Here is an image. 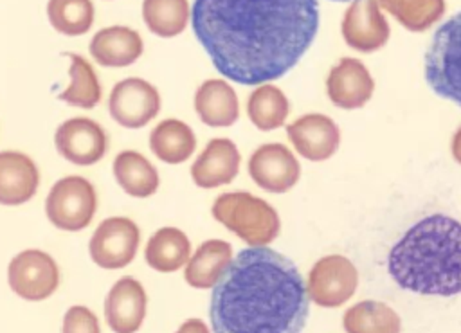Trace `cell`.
<instances>
[{"instance_id": "7", "label": "cell", "mask_w": 461, "mask_h": 333, "mask_svg": "<svg viewBox=\"0 0 461 333\" xmlns=\"http://www.w3.org/2000/svg\"><path fill=\"white\" fill-rule=\"evenodd\" d=\"M308 299L322 308H339L348 302L358 286L357 266L340 254L321 257L308 274Z\"/></svg>"}, {"instance_id": "20", "label": "cell", "mask_w": 461, "mask_h": 333, "mask_svg": "<svg viewBox=\"0 0 461 333\" xmlns=\"http://www.w3.org/2000/svg\"><path fill=\"white\" fill-rule=\"evenodd\" d=\"M88 50L101 67H128L140 58L144 43L137 31L112 25L94 34Z\"/></svg>"}, {"instance_id": "33", "label": "cell", "mask_w": 461, "mask_h": 333, "mask_svg": "<svg viewBox=\"0 0 461 333\" xmlns=\"http://www.w3.org/2000/svg\"><path fill=\"white\" fill-rule=\"evenodd\" d=\"M450 153L454 157V160L461 166V126L454 131L452 140H450Z\"/></svg>"}, {"instance_id": "10", "label": "cell", "mask_w": 461, "mask_h": 333, "mask_svg": "<svg viewBox=\"0 0 461 333\" xmlns=\"http://www.w3.org/2000/svg\"><path fill=\"white\" fill-rule=\"evenodd\" d=\"M108 110L117 124L137 130L153 121L160 112V94L146 79L126 77L112 88Z\"/></svg>"}, {"instance_id": "32", "label": "cell", "mask_w": 461, "mask_h": 333, "mask_svg": "<svg viewBox=\"0 0 461 333\" xmlns=\"http://www.w3.org/2000/svg\"><path fill=\"white\" fill-rule=\"evenodd\" d=\"M175 333H209V328L202 319H187Z\"/></svg>"}, {"instance_id": "25", "label": "cell", "mask_w": 461, "mask_h": 333, "mask_svg": "<svg viewBox=\"0 0 461 333\" xmlns=\"http://www.w3.org/2000/svg\"><path fill=\"white\" fill-rule=\"evenodd\" d=\"M290 113V101L285 92L272 85H258L247 99V115L250 122L261 131H272L281 128Z\"/></svg>"}, {"instance_id": "28", "label": "cell", "mask_w": 461, "mask_h": 333, "mask_svg": "<svg viewBox=\"0 0 461 333\" xmlns=\"http://www.w3.org/2000/svg\"><path fill=\"white\" fill-rule=\"evenodd\" d=\"M65 56L70 59V85L58 95V99L70 106L94 108L101 101V85L92 65L79 54L65 52Z\"/></svg>"}, {"instance_id": "26", "label": "cell", "mask_w": 461, "mask_h": 333, "mask_svg": "<svg viewBox=\"0 0 461 333\" xmlns=\"http://www.w3.org/2000/svg\"><path fill=\"white\" fill-rule=\"evenodd\" d=\"M348 333H400V315L385 302L360 301L348 308L342 317Z\"/></svg>"}, {"instance_id": "29", "label": "cell", "mask_w": 461, "mask_h": 333, "mask_svg": "<svg viewBox=\"0 0 461 333\" xmlns=\"http://www.w3.org/2000/svg\"><path fill=\"white\" fill-rule=\"evenodd\" d=\"M396 22L411 32H423L445 14V0H378Z\"/></svg>"}, {"instance_id": "31", "label": "cell", "mask_w": 461, "mask_h": 333, "mask_svg": "<svg viewBox=\"0 0 461 333\" xmlns=\"http://www.w3.org/2000/svg\"><path fill=\"white\" fill-rule=\"evenodd\" d=\"M61 333H101V328L95 313L86 306L77 304L67 310Z\"/></svg>"}, {"instance_id": "5", "label": "cell", "mask_w": 461, "mask_h": 333, "mask_svg": "<svg viewBox=\"0 0 461 333\" xmlns=\"http://www.w3.org/2000/svg\"><path fill=\"white\" fill-rule=\"evenodd\" d=\"M425 81L436 95L461 106V13L436 29L425 52Z\"/></svg>"}, {"instance_id": "9", "label": "cell", "mask_w": 461, "mask_h": 333, "mask_svg": "<svg viewBox=\"0 0 461 333\" xmlns=\"http://www.w3.org/2000/svg\"><path fill=\"white\" fill-rule=\"evenodd\" d=\"M11 290L25 301H43L59 284V268L43 250L27 248L16 254L7 268Z\"/></svg>"}, {"instance_id": "4", "label": "cell", "mask_w": 461, "mask_h": 333, "mask_svg": "<svg viewBox=\"0 0 461 333\" xmlns=\"http://www.w3.org/2000/svg\"><path fill=\"white\" fill-rule=\"evenodd\" d=\"M211 214L250 247H268L281 230L277 211L249 191L220 194L212 202Z\"/></svg>"}, {"instance_id": "19", "label": "cell", "mask_w": 461, "mask_h": 333, "mask_svg": "<svg viewBox=\"0 0 461 333\" xmlns=\"http://www.w3.org/2000/svg\"><path fill=\"white\" fill-rule=\"evenodd\" d=\"M194 112L211 128H227L240 119V101L230 83L205 79L194 92Z\"/></svg>"}, {"instance_id": "24", "label": "cell", "mask_w": 461, "mask_h": 333, "mask_svg": "<svg viewBox=\"0 0 461 333\" xmlns=\"http://www.w3.org/2000/svg\"><path fill=\"white\" fill-rule=\"evenodd\" d=\"M191 256L187 234L176 227L158 229L146 243L144 259L157 272H176Z\"/></svg>"}, {"instance_id": "6", "label": "cell", "mask_w": 461, "mask_h": 333, "mask_svg": "<svg viewBox=\"0 0 461 333\" xmlns=\"http://www.w3.org/2000/svg\"><path fill=\"white\" fill-rule=\"evenodd\" d=\"M97 209V196L94 185L77 175L58 180L45 200V212L49 221L68 232L85 229Z\"/></svg>"}, {"instance_id": "13", "label": "cell", "mask_w": 461, "mask_h": 333, "mask_svg": "<svg viewBox=\"0 0 461 333\" xmlns=\"http://www.w3.org/2000/svg\"><path fill=\"white\" fill-rule=\"evenodd\" d=\"M286 137L295 153L310 162L331 158L340 146V130L330 115L304 113L286 126Z\"/></svg>"}, {"instance_id": "11", "label": "cell", "mask_w": 461, "mask_h": 333, "mask_svg": "<svg viewBox=\"0 0 461 333\" xmlns=\"http://www.w3.org/2000/svg\"><path fill=\"white\" fill-rule=\"evenodd\" d=\"M247 171L258 187L274 194L290 191L301 178V164L295 153L281 142H267L256 148Z\"/></svg>"}, {"instance_id": "8", "label": "cell", "mask_w": 461, "mask_h": 333, "mask_svg": "<svg viewBox=\"0 0 461 333\" xmlns=\"http://www.w3.org/2000/svg\"><path fill=\"white\" fill-rule=\"evenodd\" d=\"M139 239L140 232L133 220L126 216L106 218L90 238V257L97 266L106 270L124 268L133 261Z\"/></svg>"}, {"instance_id": "15", "label": "cell", "mask_w": 461, "mask_h": 333, "mask_svg": "<svg viewBox=\"0 0 461 333\" xmlns=\"http://www.w3.org/2000/svg\"><path fill=\"white\" fill-rule=\"evenodd\" d=\"M373 92L375 79L357 58H342L328 72L326 94L337 108L358 110L371 99Z\"/></svg>"}, {"instance_id": "17", "label": "cell", "mask_w": 461, "mask_h": 333, "mask_svg": "<svg viewBox=\"0 0 461 333\" xmlns=\"http://www.w3.org/2000/svg\"><path fill=\"white\" fill-rule=\"evenodd\" d=\"M146 304L144 286L130 275L121 277L104 301V317L112 331L135 333L146 317Z\"/></svg>"}, {"instance_id": "14", "label": "cell", "mask_w": 461, "mask_h": 333, "mask_svg": "<svg viewBox=\"0 0 461 333\" xmlns=\"http://www.w3.org/2000/svg\"><path fill=\"white\" fill-rule=\"evenodd\" d=\"M58 153L72 164L92 166L106 153V133L101 124L88 117H72L61 122L54 133Z\"/></svg>"}, {"instance_id": "1", "label": "cell", "mask_w": 461, "mask_h": 333, "mask_svg": "<svg viewBox=\"0 0 461 333\" xmlns=\"http://www.w3.org/2000/svg\"><path fill=\"white\" fill-rule=\"evenodd\" d=\"M191 25L223 77L263 85L304 56L319 31V2L194 0Z\"/></svg>"}, {"instance_id": "30", "label": "cell", "mask_w": 461, "mask_h": 333, "mask_svg": "<svg viewBox=\"0 0 461 333\" xmlns=\"http://www.w3.org/2000/svg\"><path fill=\"white\" fill-rule=\"evenodd\" d=\"M47 16L58 32L81 36L94 23V4L92 0H49Z\"/></svg>"}, {"instance_id": "34", "label": "cell", "mask_w": 461, "mask_h": 333, "mask_svg": "<svg viewBox=\"0 0 461 333\" xmlns=\"http://www.w3.org/2000/svg\"><path fill=\"white\" fill-rule=\"evenodd\" d=\"M335 2H349V0H335Z\"/></svg>"}, {"instance_id": "27", "label": "cell", "mask_w": 461, "mask_h": 333, "mask_svg": "<svg viewBox=\"0 0 461 333\" xmlns=\"http://www.w3.org/2000/svg\"><path fill=\"white\" fill-rule=\"evenodd\" d=\"M142 18L153 34L173 38L187 27L191 7L187 0H144Z\"/></svg>"}, {"instance_id": "16", "label": "cell", "mask_w": 461, "mask_h": 333, "mask_svg": "<svg viewBox=\"0 0 461 333\" xmlns=\"http://www.w3.org/2000/svg\"><path fill=\"white\" fill-rule=\"evenodd\" d=\"M241 155L227 137L211 139L191 166V178L202 189H214L230 184L240 173Z\"/></svg>"}, {"instance_id": "12", "label": "cell", "mask_w": 461, "mask_h": 333, "mask_svg": "<svg viewBox=\"0 0 461 333\" xmlns=\"http://www.w3.org/2000/svg\"><path fill=\"white\" fill-rule=\"evenodd\" d=\"M340 32L348 47L369 54L387 43L391 29L378 0H351L344 11Z\"/></svg>"}, {"instance_id": "2", "label": "cell", "mask_w": 461, "mask_h": 333, "mask_svg": "<svg viewBox=\"0 0 461 333\" xmlns=\"http://www.w3.org/2000/svg\"><path fill=\"white\" fill-rule=\"evenodd\" d=\"M310 299L292 259L268 247H249L212 286V333H301Z\"/></svg>"}, {"instance_id": "23", "label": "cell", "mask_w": 461, "mask_h": 333, "mask_svg": "<svg viewBox=\"0 0 461 333\" xmlns=\"http://www.w3.org/2000/svg\"><path fill=\"white\" fill-rule=\"evenodd\" d=\"M149 149L166 164H182L196 149V135L180 119H164L149 133Z\"/></svg>"}, {"instance_id": "21", "label": "cell", "mask_w": 461, "mask_h": 333, "mask_svg": "<svg viewBox=\"0 0 461 333\" xmlns=\"http://www.w3.org/2000/svg\"><path fill=\"white\" fill-rule=\"evenodd\" d=\"M232 259L234 252L230 243L223 239H207L189 256L184 268V279L193 288H212L227 272Z\"/></svg>"}, {"instance_id": "22", "label": "cell", "mask_w": 461, "mask_h": 333, "mask_svg": "<svg viewBox=\"0 0 461 333\" xmlns=\"http://www.w3.org/2000/svg\"><path fill=\"white\" fill-rule=\"evenodd\" d=\"M113 176L122 191L133 198H148L157 193L160 176L157 167L139 151L124 149L113 158Z\"/></svg>"}, {"instance_id": "18", "label": "cell", "mask_w": 461, "mask_h": 333, "mask_svg": "<svg viewBox=\"0 0 461 333\" xmlns=\"http://www.w3.org/2000/svg\"><path fill=\"white\" fill-rule=\"evenodd\" d=\"M40 171L31 157L20 151H0V203L22 205L38 189Z\"/></svg>"}, {"instance_id": "3", "label": "cell", "mask_w": 461, "mask_h": 333, "mask_svg": "<svg viewBox=\"0 0 461 333\" xmlns=\"http://www.w3.org/2000/svg\"><path fill=\"white\" fill-rule=\"evenodd\" d=\"M391 279L420 295L461 293V221L430 214L411 225L387 256Z\"/></svg>"}]
</instances>
